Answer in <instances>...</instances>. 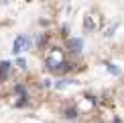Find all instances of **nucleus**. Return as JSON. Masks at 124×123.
<instances>
[{"instance_id": "1", "label": "nucleus", "mask_w": 124, "mask_h": 123, "mask_svg": "<svg viewBox=\"0 0 124 123\" xmlns=\"http://www.w3.org/2000/svg\"><path fill=\"white\" fill-rule=\"evenodd\" d=\"M47 66L51 70H63L65 68V60H63V53L59 49H51L47 53Z\"/></svg>"}, {"instance_id": "2", "label": "nucleus", "mask_w": 124, "mask_h": 123, "mask_svg": "<svg viewBox=\"0 0 124 123\" xmlns=\"http://www.w3.org/2000/svg\"><path fill=\"white\" fill-rule=\"evenodd\" d=\"M29 45H31V41H29L27 35H18V37L14 39V43H12V51L14 53H20V51L29 49Z\"/></svg>"}, {"instance_id": "3", "label": "nucleus", "mask_w": 124, "mask_h": 123, "mask_svg": "<svg viewBox=\"0 0 124 123\" xmlns=\"http://www.w3.org/2000/svg\"><path fill=\"white\" fill-rule=\"evenodd\" d=\"M67 45H69L71 51H81V47H84V41L75 37V39H69V41H67Z\"/></svg>"}, {"instance_id": "4", "label": "nucleus", "mask_w": 124, "mask_h": 123, "mask_svg": "<svg viewBox=\"0 0 124 123\" xmlns=\"http://www.w3.org/2000/svg\"><path fill=\"white\" fill-rule=\"evenodd\" d=\"M84 25H85V29H87V31H92V29H96V23H94V17H92V14H87V17L84 19Z\"/></svg>"}, {"instance_id": "5", "label": "nucleus", "mask_w": 124, "mask_h": 123, "mask_svg": "<svg viewBox=\"0 0 124 123\" xmlns=\"http://www.w3.org/2000/svg\"><path fill=\"white\" fill-rule=\"evenodd\" d=\"M10 70V62H0V76H6Z\"/></svg>"}, {"instance_id": "6", "label": "nucleus", "mask_w": 124, "mask_h": 123, "mask_svg": "<svg viewBox=\"0 0 124 123\" xmlns=\"http://www.w3.org/2000/svg\"><path fill=\"white\" fill-rule=\"evenodd\" d=\"M67 84H69V80H59V82H57L55 86H57V88H65Z\"/></svg>"}, {"instance_id": "7", "label": "nucleus", "mask_w": 124, "mask_h": 123, "mask_svg": "<svg viewBox=\"0 0 124 123\" xmlns=\"http://www.w3.org/2000/svg\"><path fill=\"white\" fill-rule=\"evenodd\" d=\"M16 66H18V68H27V62H24L23 58H18L16 60Z\"/></svg>"}, {"instance_id": "8", "label": "nucleus", "mask_w": 124, "mask_h": 123, "mask_svg": "<svg viewBox=\"0 0 124 123\" xmlns=\"http://www.w3.org/2000/svg\"><path fill=\"white\" fill-rule=\"evenodd\" d=\"M108 70H110L112 74H120V70H118L116 66H112V64H108Z\"/></svg>"}, {"instance_id": "9", "label": "nucleus", "mask_w": 124, "mask_h": 123, "mask_svg": "<svg viewBox=\"0 0 124 123\" xmlns=\"http://www.w3.org/2000/svg\"><path fill=\"white\" fill-rule=\"evenodd\" d=\"M67 117H69V119H73V117H75V111L69 109V111H67Z\"/></svg>"}]
</instances>
